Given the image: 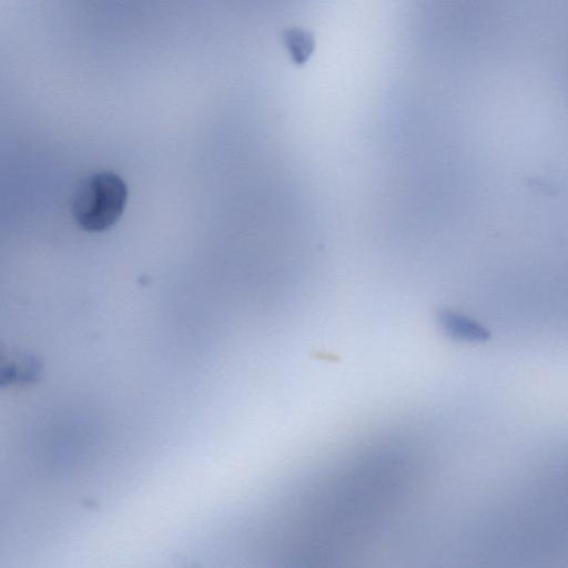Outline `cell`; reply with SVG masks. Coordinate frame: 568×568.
Wrapping results in <instances>:
<instances>
[{"label": "cell", "mask_w": 568, "mask_h": 568, "mask_svg": "<svg viewBox=\"0 0 568 568\" xmlns=\"http://www.w3.org/2000/svg\"><path fill=\"white\" fill-rule=\"evenodd\" d=\"M126 201L128 187L123 179L111 171H100L77 185L71 212L82 230L103 232L119 221Z\"/></svg>", "instance_id": "1"}]
</instances>
